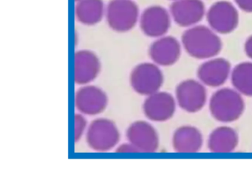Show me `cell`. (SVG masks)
Segmentation results:
<instances>
[{
	"label": "cell",
	"mask_w": 252,
	"mask_h": 189,
	"mask_svg": "<svg viewBox=\"0 0 252 189\" xmlns=\"http://www.w3.org/2000/svg\"><path fill=\"white\" fill-rule=\"evenodd\" d=\"M184 49L191 57L207 60L222 50V41L212 28L203 25L191 27L182 35Z\"/></svg>",
	"instance_id": "cell-1"
},
{
	"label": "cell",
	"mask_w": 252,
	"mask_h": 189,
	"mask_svg": "<svg viewBox=\"0 0 252 189\" xmlns=\"http://www.w3.org/2000/svg\"><path fill=\"white\" fill-rule=\"evenodd\" d=\"M243 94L234 88H220L211 96L209 111L216 121L231 123L237 121L244 112Z\"/></svg>",
	"instance_id": "cell-2"
},
{
	"label": "cell",
	"mask_w": 252,
	"mask_h": 189,
	"mask_svg": "<svg viewBox=\"0 0 252 189\" xmlns=\"http://www.w3.org/2000/svg\"><path fill=\"white\" fill-rule=\"evenodd\" d=\"M105 15L110 28L119 32L131 31L140 19L139 8L133 0H111Z\"/></svg>",
	"instance_id": "cell-3"
},
{
	"label": "cell",
	"mask_w": 252,
	"mask_h": 189,
	"mask_svg": "<svg viewBox=\"0 0 252 189\" xmlns=\"http://www.w3.org/2000/svg\"><path fill=\"white\" fill-rule=\"evenodd\" d=\"M120 133L116 124L108 118H98L91 123L86 131L88 146L99 152H108L119 143Z\"/></svg>",
	"instance_id": "cell-4"
},
{
	"label": "cell",
	"mask_w": 252,
	"mask_h": 189,
	"mask_svg": "<svg viewBox=\"0 0 252 189\" xmlns=\"http://www.w3.org/2000/svg\"><path fill=\"white\" fill-rule=\"evenodd\" d=\"M163 74L158 65L144 62L132 69L130 84L135 93L148 96L160 90L163 84Z\"/></svg>",
	"instance_id": "cell-5"
},
{
	"label": "cell",
	"mask_w": 252,
	"mask_h": 189,
	"mask_svg": "<svg viewBox=\"0 0 252 189\" xmlns=\"http://www.w3.org/2000/svg\"><path fill=\"white\" fill-rule=\"evenodd\" d=\"M175 99L183 110L196 113L203 109L207 101L206 86L197 80H184L177 86Z\"/></svg>",
	"instance_id": "cell-6"
},
{
	"label": "cell",
	"mask_w": 252,
	"mask_h": 189,
	"mask_svg": "<svg viewBox=\"0 0 252 189\" xmlns=\"http://www.w3.org/2000/svg\"><path fill=\"white\" fill-rule=\"evenodd\" d=\"M176 106V99L172 94L159 90L147 96L143 104V111L150 121L164 122L175 115Z\"/></svg>",
	"instance_id": "cell-7"
},
{
	"label": "cell",
	"mask_w": 252,
	"mask_h": 189,
	"mask_svg": "<svg viewBox=\"0 0 252 189\" xmlns=\"http://www.w3.org/2000/svg\"><path fill=\"white\" fill-rule=\"evenodd\" d=\"M207 21L215 32L227 34L237 28L239 22L238 12L228 1H222L214 4L207 13Z\"/></svg>",
	"instance_id": "cell-8"
},
{
	"label": "cell",
	"mask_w": 252,
	"mask_h": 189,
	"mask_svg": "<svg viewBox=\"0 0 252 189\" xmlns=\"http://www.w3.org/2000/svg\"><path fill=\"white\" fill-rule=\"evenodd\" d=\"M107 103L105 92L96 86L83 85L75 95L76 109L83 115H98L107 108Z\"/></svg>",
	"instance_id": "cell-9"
},
{
	"label": "cell",
	"mask_w": 252,
	"mask_h": 189,
	"mask_svg": "<svg viewBox=\"0 0 252 189\" xmlns=\"http://www.w3.org/2000/svg\"><path fill=\"white\" fill-rule=\"evenodd\" d=\"M126 137L140 152L153 153L158 149V133L147 121H137L130 124L126 130Z\"/></svg>",
	"instance_id": "cell-10"
},
{
	"label": "cell",
	"mask_w": 252,
	"mask_h": 189,
	"mask_svg": "<svg viewBox=\"0 0 252 189\" xmlns=\"http://www.w3.org/2000/svg\"><path fill=\"white\" fill-rule=\"evenodd\" d=\"M231 63L222 58H212L203 62L197 75L199 81L206 87H220L231 77Z\"/></svg>",
	"instance_id": "cell-11"
},
{
	"label": "cell",
	"mask_w": 252,
	"mask_h": 189,
	"mask_svg": "<svg viewBox=\"0 0 252 189\" xmlns=\"http://www.w3.org/2000/svg\"><path fill=\"white\" fill-rule=\"evenodd\" d=\"M141 31L152 38L166 35L170 28V15L161 6H150L144 10L139 19Z\"/></svg>",
	"instance_id": "cell-12"
},
{
	"label": "cell",
	"mask_w": 252,
	"mask_h": 189,
	"mask_svg": "<svg viewBox=\"0 0 252 189\" xmlns=\"http://www.w3.org/2000/svg\"><path fill=\"white\" fill-rule=\"evenodd\" d=\"M181 54V46L179 41L169 35L159 37L149 49L150 59L158 66H172L178 62Z\"/></svg>",
	"instance_id": "cell-13"
},
{
	"label": "cell",
	"mask_w": 252,
	"mask_h": 189,
	"mask_svg": "<svg viewBox=\"0 0 252 189\" xmlns=\"http://www.w3.org/2000/svg\"><path fill=\"white\" fill-rule=\"evenodd\" d=\"M101 70V62L97 55L88 50L76 52L74 56V81L86 85L96 78Z\"/></svg>",
	"instance_id": "cell-14"
},
{
	"label": "cell",
	"mask_w": 252,
	"mask_h": 189,
	"mask_svg": "<svg viewBox=\"0 0 252 189\" xmlns=\"http://www.w3.org/2000/svg\"><path fill=\"white\" fill-rule=\"evenodd\" d=\"M174 21L181 27H191L202 20L205 6L201 0H177L170 7Z\"/></svg>",
	"instance_id": "cell-15"
},
{
	"label": "cell",
	"mask_w": 252,
	"mask_h": 189,
	"mask_svg": "<svg viewBox=\"0 0 252 189\" xmlns=\"http://www.w3.org/2000/svg\"><path fill=\"white\" fill-rule=\"evenodd\" d=\"M203 144L201 131L193 126H180L172 136V146L178 153H196L201 149Z\"/></svg>",
	"instance_id": "cell-16"
},
{
	"label": "cell",
	"mask_w": 252,
	"mask_h": 189,
	"mask_svg": "<svg viewBox=\"0 0 252 189\" xmlns=\"http://www.w3.org/2000/svg\"><path fill=\"white\" fill-rule=\"evenodd\" d=\"M239 135L234 128L228 126L217 127L209 134L207 146L214 153H230L238 146Z\"/></svg>",
	"instance_id": "cell-17"
},
{
	"label": "cell",
	"mask_w": 252,
	"mask_h": 189,
	"mask_svg": "<svg viewBox=\"0 0 252 189\" xmlns=\"http://www.w3.org/2000/svg\"><path fill=\"white\" fill-rule=\"evenodd\" d=\"M103 0H79L76 7V16L79 22L85 25H94L101 22L105 15Z\"/></svg>",
	"instance_id": "cell-18"
},
{
	"label": "cell",
	"mask_w": 252,
	"mask_h": 189,
	"mask_svg": "<svg viewBox=\"0 0 252 189\" xmlns=\"http://www.w3.org/2000/svg\"><path fill=\"white\" fill-rule=\"evenodd\" d=\"M233 87L243 95L252 97V62L236 65L231 73Z\"/></svg>",
	"instance_id": "cell-19"
},
{
	"label": "cell",
	"mask_w": 252,
	"mask_h": 189,
	"mask_svg": "<svg viewBox=\"0 0 252 189\" xmlns=\"http://www.w3.org/2000/svg\"><path fill=\"white\" fill-rule=\"evenodd\" d=\"M75 141L78 142L82 138L87 130L88 121L83 114H76L75 115Z\"/></svg>",
	"instance_id": "cell-20"
},
{
	"label": "cell",
	"mask_w": 252,
	"mask_h": 189,
	"mask_svg": "<svg viewBox=\"0 0 252 189\" xmlns=\"http://www.w3.org/2000/svg\"><path fill=\"white\" fill-rule=\"evenodd\" d=\"M116 152H119V153H138V152H140L139 150L130 142L120 145L116 149Z\"/></svg>",
	"instance_id": "cell-21"
},
{
	"label": "cell",
	"mask_w": 252,
	"mask_h": 189,
	"mask_svg": "<svg viewBox=\"0 0 252 189\" xmlns=\"http://www.w3.org/2000/svg\"><path fill=\"white\" fill-rule=\"evenodd\" d=\"M235 1L242 10L252 13V0H235Z\"/></svg>",
	"instance_id": "cell-22"
},
{
	"label": "cell",
	"mask_w": 252,
	"mask_h": 189,
	"mask_svg": "<svg viewBox=\"0 0 252 189\" xmlns=\"http://www.w3.org/2000/svg\"><path fill=\"white\" fill-rule=\"evenodd\" d=\"M245 52L248 57L252 60V35H251L245 43Z\"/></svg>",
	"instance_id": "cell-23"
},
{
	"label": "cell",
	"mask_w": 252,
	"mask_h": 189,
	"mask_svg": "<svg viewBox=\"0 0 252 189\" xmlns=\"http://www.w3.org/2000/svg\"><path fill=\"white\" fill-rule=\"evenodd\" d=\"M76 1H79V0H76Z\"/></svg>",
	"instance_id": "cell-24"
},
{
	"label": "cell",
	"mask_w": 252,
	"mask_h": 189,
	"mask_svg": "<svg viewBox=\"0 0 252 189\" xmlns=\"http://www.w3.org/2000/svg\"><path fill=\"white\" fill-rule=\"evenodd\" d=\"M174 1H177V0H174Z\"/></svg>",
	"instance_id": "cell-25"
}]
</instances>
